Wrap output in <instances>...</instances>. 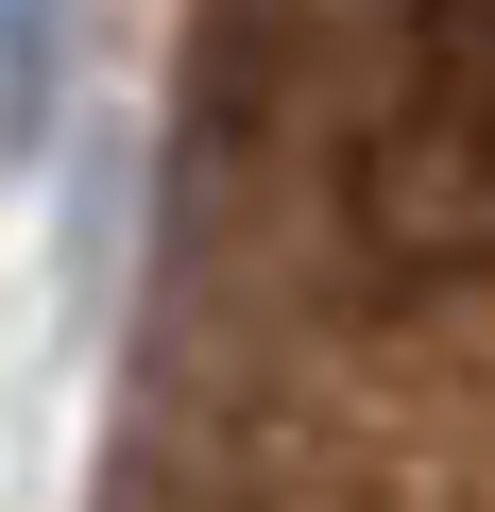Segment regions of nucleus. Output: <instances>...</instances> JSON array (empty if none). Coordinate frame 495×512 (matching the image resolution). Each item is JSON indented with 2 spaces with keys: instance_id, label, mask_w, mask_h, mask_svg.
Here are the masks:
<instances>
[{
  "instance_id": "obj_1",
  "label": "nucleus",
  "mask_w": 495,
  "mask_h": 512,
  "mask_svg": "<svg viewBox=\"0 0 495 512\" xmlns=\"http://www.w3.org/2000/svg\"><path fill=\"white\" fill-rule=\"evenodd\" d=\"M239 137L359 274H495V0H222Z\"/></svg>"
},
{
  "instance_id": "obj_2",
  "label": "nucleus",
  "mask_w": 495,
  "mask_h": 512,
  "mask_svg": "<svg viewBox=\"0 0 495 512\" xmlns=\"http://www.w3.org/2000/svg\"><path fill=\"white\" fill-rule=\"evenodd\" d=\"M69 0H0V171H18L35 137H52V86H69Z\"/></svg>"
}]
</instances>
